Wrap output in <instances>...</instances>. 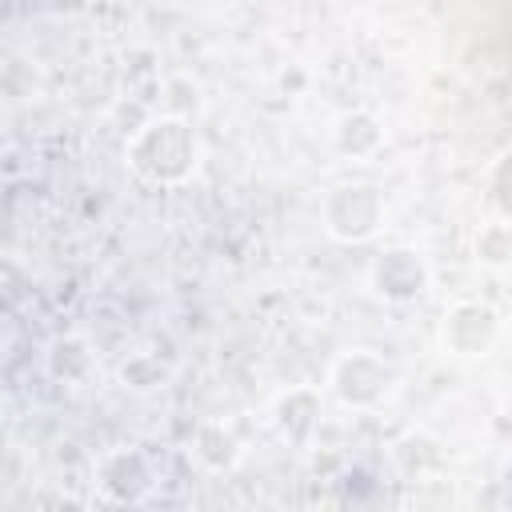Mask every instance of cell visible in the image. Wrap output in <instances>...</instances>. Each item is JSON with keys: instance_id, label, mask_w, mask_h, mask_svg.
Wrapping results in <instances>:
<instances>
[{"instance_id": "52a82bcc", "label": "cell", "mask_w": 512, "mask_h": 512, "mask_svg": "<svg viewBox=\"0 0 512 512\" xmlns=\"http://www.w3.org/2000/svg\"><path fill=\"white\" fill-rule=\"evenodd\" d=\"M336 136H340V148H344V152H368V148L380 144V128H376V120H372L368 112L344 116Z\"/></svg>"}, {"instance_id": "6da1fadb", "label": "cell", "mask_w": 512, "mask_h": 512, "mask_svg": "<svg viewBox=\"0 0 512 512\" xmlns=\"http://www.w3.org/2000/svg\"><path fill=\"white\" fill-rule=\"evenodd\" d=\"M196 156H200V144L184 120H156L128 148L132 168L148 180H160V184L184 180L196 168Z\"/></svg>"}, {"instance_id": "7a4b0ae2", "label": "cell", "mask_w": 512, "mask_h": 512, "mask_svg": "<svg viewBox=\"0 0 512 512\" xmlns=\"http://www.w3.org/2000/svg\"><path fill=\"white\" fill-rule=\"evenodd\" d=\"M384 220V200L368 184L336 188L324 204V224L336 240H368Z\"/></svg>"}, {"instance_id": "ba28073f", "label": "cell", "mask_w": 512, "mask_h": 512, "mask_svg": "<svg viewBox=\"0 0 512 512\" xmlns=\"http://www.w3.org/2000/svg\"><path fill=\"white\" fill-rule=\"evenodd\" d=\"M480 260L484 264H496V268L508 260V228L504 224L480 228Z\"/></svg>"}, {"instance_id": "5b68a950", "label": "cell", "mask_w": 512, "mask_h": 512, "mask_svg": "<svg viewBox=\"0 0 512 512\" xmlns=\"http://www.w3.org/2000/svg\"><path fill=\"white\" fill-rule=\"evenodd\" d=\"M372 284H376V292H380L384 300H412V296L424 292V284H428V268H424V260H420L416 252H408V248H392V252H384V256L376 260V268H372Z\"/></svg>"}, {"instance_id": "3957f363", "label": "cell", "mask_w": 512, "mask_h": 512, "mask_svg": "<svg viewBox=\"0 0 512 512\" xmlns=\"http://www.w3.org/2000/svg\"><path fill=\"white\" fill-rule=\"evenodd\" d=\"M496 332H500V316L480 300H464L444 316V344L456 356H484Z\"/></svg>"}, {"instance_id": "8992f818", "label": "cell", "mask_w": 512, "mask_h": 512, "mask_svg": "<svg viewBox=\"0 0 512 512\" xmlns=\"http://www.w3.org/2000/svg\"><path fill=\"white\" fill-rule=\"evenodd\" d=\"M152 484V472L140 452H112L100 460V488L112 500H140Z\"/></svg>"}, {"instance_id": "277c9868", "label": "cell", "mask_w": 512, "mask_h": 512, "mask_svg": "<svg viewBox=\"0 0 512 512\" xmlns=\"http://www.w3.org/2000/svg\"><path fill=\"white\" fill-rule=\"evenodd\" d=\"M332 384H336V392H340L344 404H372V400H380L388 392L392 372L372 352H348L332 368Z\"/></svg>"}]
</instances>
